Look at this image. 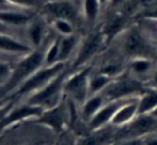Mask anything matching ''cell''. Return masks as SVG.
<instances>
[{
	"mask_svg": "<svg viewBox=\"0 0 157 145\" xmlns=\"http://www.w3.org/2000/svg\"><path fill=\"white\" fill-rule=\"evenodd\" d=\"M46 48L47 46L45 48H43V46L40 48H34L31 52L24 56L21 61L15 64V66H13L10 78L2 85L0 96H9L12 94L24 81H26L34 72L45 66Z\"/></svg>",
	"mask_w": 157,
	"mask_h": 145,
	"instance_id": "6da1fadb",
	"label": "cell"
},
{
	"mask_svg": "<svg viewBox=\"0 0 157 145\" xmlns=\"http://www.w3.org/2000/svg\"><path fill=\"white\" fill-rule=\"evenodd\" d=\"M75 104L65 97L57 106L45 109L42 115L34 120V123L48 127L56 133H62L75 120Z\"/></svg>",
	"mask_w": 157,
	"mask_h": 145,
	"instance_id": "7a4b0ae2",
	"label": "cell"
},
{
	"mask_svg": "<svg viewBox=\"0 0 157 145\" xmlns=\"http://www.w3.org/2000/svg\"><path fill=\"white\" fill-rule=\"evenodd\" d=\"M145 91L142 80L132 74H122L114 78L101 92L107 102L139 97Z\"/></svg>",
	"mask_w": 157,
	"mask_h": 145,
	"instance_id": "3957f363",
	"label": "cell"
},
{
	"mask_svg": "<svg viewBox=\"0 0 157 145\" xmlns=\"http://www.w3.org/2000/svg\"><path fill=\"white\" fill-rule=\"evenodd\" d=\"M66 69V62H58L54 65L49 66H43L36 72L30 76L26 81H24L12 94L9 95L11 98H19L24 96L32 95L33 93L41 90L45 87L47 83H49L54 78H56L58 75Z\"/></svg>",
	"mask_w": 157,
	"mask_h": 145,
	"instance_id": "277c9868",
	"label": "cell"
},
{
	"mask_svg": "<svg viewBox=\"0 0 157 145\" xmlns=\"http://www.w3.org/2000/svg\"><path fill=\"white\" fill-rule=\"evenodd\" d=\"M68 76L67 69L61 72L60 75L54 78L49 83L33 93L27 98L28 104L40 106L44 109H49L57 106L65 97L64 94V82Z\"/></svg>",
	"mask_w": 157,
	"mask_h": 145,
	"instance_id": "5b68a950",
	"label": "cell"
},
{
	"mask_svg": "<svg viewBox=\"0 0 157 145\" xmlns=\"http://www.w3.org/2000/svg\"><path fill=\"white\" fill-rule=\"evenodd\" d=\"M92 71L93 67L91 65H86L73 74H68L64 82V94L77 106H82L90 96L89 81Z\"/></svg>",
	"mask_w": 157,
	"mask_h": 145,
	"instance_id": "8992f818",
	"label": "cell"
},
{
	"mask_svg": "<svg viewBox=\"0 0 157 145\" xmlns=\"http://www.w3.org/2000/svg\"><path fill=\"white\" fill-rule=\"evenodd\" d=\"M157 130V118L152 114H138L129 124L118 128L114 140L147 138Z\"/></svg>",
	"mask_w": 157,
	"mask_h": 145,
	"instance_id": "52a82bcc",
	"label": "cell"
},
{
	"mask_svg": "<svg viewBox=\"0 0 157 145\" xmlns=\"http://www.w3.org/2000/svg\"><path fill=\"white\" fill-rule=\"evenodd\" d=\"M107 42V37L103 30H99L88 35L81 42L78 47L75 60L72 64L73 71H77L86 66L89 63V61H91L103 49Z\"/></svg>",
	"mask_w": 157,
	"mask_h": 145,
	"instance_id": "ba28073f",
	"label": "cell"
},
{
	"mask_svg": "<svg viewBox=\"0 0 157 145\" xmlns=\"http://www.w3.org/2000/svg\"><path fill=\"white\" fill-rule=\"evenodd\" d=\"M120 49L121 52L129 59L147 58L150 54L149 43L136 28H129L123 31L121 34Z\"/></svg>",
	"mask_w": 157,
	"mask_h": 145,
	"instance_id": "9c48e42d",
	"label": "cell"
},
{
	"mask_svg": "<svg viewBox=\"0 0 157 145\" xmlns=\"http://www.w3.org/2000/svg\"><path fill=\"white\" fill-rule=\"evenodd\" d=\"M44 110L45 109L42 107L30 105L28 102L11 108V110H9L6 115L3 116V118L0 121V133L3 132L6 129L12 127L13 125L19 124L23 121L29 120V118L36 120L42 115Z\"/></svg>",
	"mask_w": 157,
	"mask_h": 145,
	"instance_id": "30bf717a",
	"label": "cell"
},
{
	"mask_svg": "<svg viewBox=\"0 0 157 145\" xmlns=\"http://www.w3.org/2000/svg\"><path fill=\"white\" fill-rule=\"evenodd\" d=\"M130 99H132V98H129V99H118V100L107 102L101 109H99V111L95 114L93 117L86 124L87 125L88 131L98 130V129L104 128V127L110 125L111 120L113 118L114 114L118 112V110Z\"/></svg>",
	"mask_w": 157,
	"mask_h": 145,
	"instance_id": "8fae6325",
	"label": "cell"
},
{
	"mask_svg": "<svg viewBox=\"0 0 157 145\" xmlns=\"http://www.w3.org/2000/svg\"><path fill=\"white\" fill-rule=\"evenodd\" d=\"M42 10L47 16L55 19H66L73 21L76 19L78 11L71 0H48L42 4Z\"/></svg>",
	"mask_w": 157,
	"mask_h": 145,
	"instance_id": "7c38bea8",
	"label": "cell"
},
{
	"mask_svg": "<svg viewBox=\"0 0 157 145\" xmlns=\"http://www.w3.org/2000/svg\"><path fill=\"white\" fill-rule=\"evenodd\" d=\"M117 130L118 128L108 125L98 130L89 131L78 140L77 145H109L114 140Z\"/></svg>",
	"mask_w": 157,
	"mask_h": 145,
	"instance_id": "4fadbf2b",
	"label": "cell"
},
{
	"mask_svg": "<svg viewBox=\"0 0 157 145\" xmlns=\"http://www.w3.org/2000/svg\"><path fill=\"white\" fill-rule=\"evenodd\" d=\"M34 48L30 44L24 43L18 39H15L9 33H0V52L12 54L26 56Z\"/></svg>",
	"mask_w": 157,
	"mask_h": 145,
	"instance_id": "5bb4252c",
	"label": "cell"
},
{
	"mask_svg": "<svg viewBox=\"0 0 157 145\" xmlns=\"http://www.w3.org/2000/svg\"><path fill=\"white\" fill-rule=\"evenodd\" d=\"M138 98L139 97L132 98L123 105L114 114L110 125H112L116 128H121L129 124L138 115Z\"/></svg>",
	"mask_w": 157,
	"mask_h": 145,
	"instance_id": "9a60e30c",
	"label": "cell"
},
{
	"mask_svg": "<svg viewBox=\"0 0 157 145\" xmlns=\"http://www.w3.org/2000/svg\"><path fill=\"white\" fill-rule=\"evenodd\" d=\"M107 102L101 93L95 94L88 98L85 104L80 107V117L87 124L90 120L99 111V109Z\"/></svg>",
	"mask_w": 157,
	"mask_h": 145,
	"instance_id": "2e32d148",
	"label": "cell"
},
{
	"mask_svg": "<svg viewBox=\"0 0 157 145\" xmlns=\"http://www.w3.org/2000/svg\"><path fill=\"white\" fill-rule=\"evenodd\" d=\"M33 19V16L18 11L0 10V21L6 26H28Z\"/></svg>",
	"mask_w": 157,
	"mask_h": 145,
	"instance_id": "e0dca14e",
	"label": "cell"
},
{
	"mask_svg": "<svg viewBox=\"0 0 157 145\" xmlns=\"http://www.w3.org/2000/svg\"><path fill=\"white\" fill-rule=\"evenodd\" d=\"M27 35L30 45L33 48H40L43 46L45 37V23L42 19H32L28 25Z\"/></svg>",
	"mask_w": 157,
	"mask_h": 145,
	"instance_id": "ac0fdd59",
	"label": "cell"
},
{
	"mask_svg": "<svg viewBox=\"0 0 157 145\" xmlns=\"http://www.w3.org/2000/svg\"><path fill=\"white\" fill-rule=\"evenodd\" d=\"M157 108V89L145 90L138 98V114L151 113Z\"/></svg>",
	"mask_w": 157,
	"mask_h": 145,
	"instance_id": "d6986e66",
	"label": "cell"
},
{
	"mask_svg": "<svg viewBox=\"0 0 157 145\" xmlns=\"http://www.w3.org/2000/svg\"><path fill=\"white\" fill-rule=\"evenodd\" d=\"M127 67L129 74L139 79L143 76H147V74H152V72H153V63L149 58L130 59Z\"/></svg>",
	"mask_w": 157,
	"mask_h": 145,
	"instance_id": "ffe728a7",
	"label": "cell"
},
{
	"mask_svg": "<svg viewBox=\"0 0 157 145\" xmlns=\"http://www.w3.org/2000/svg\"><path fill=\"white\" fill-rule=\"evenodd\" d=\"M80 41L76 34L67 36H60V54H59V61L66 62L70 57L74 54V51L79 47Z\"/></svg>",
	"mask_w": 157,
	"mask_h": 145,
	"instance_id": "44dd1931",
	"label": "cell"
},
{
	"mask_svg": "<svg viewBox=\"0 0 157 145\" xmlns=\"http://www.w3.org/2000/svg\"><path fill=\"white\" fill-rule=\"evenodd\" d=\"M113 80V78L109 76H106L101 72H96V74H92L90 77L89 81V95H95V94H99L109 85V83ZM89 96V97H90Z\"/></svg>",
	"mask_w": 157,
	"mask_h": 145,
	"instance_id": "7402d4cb",
	"label": "cell"
},
{
	"mask_svg": "<svg viewBox=\"0 0 157 145\" xmlns=\"http://www.w3.org/2000/svg\"><path fill=\"white\" fill-rule=\"evenodd\" d=\"M101 2L99 0H83L82 10L85 18L89 23L96 21L99 14V9H101Z\"/></svg>",
	"mask_w": 157,
	"mask_h": 145,
	"instance_id": "603a6c76",
	"label": "cell"
},
{
	"mask_svg": "<svg viewBox=\"0 0 157 145\" xmlns=\"http://www.w3.org/2000/svg\"><path fill=\"white\" fill-rule=\"evenodd\" d=\"M59 54H60V37H57L47 45L45 52V66H49L60 62Z\"/></svg>",
	"mask_w": 157,
	"mask_h": 145,
	"instance_id": "cb8c5ba5",
	"label": "cell"
},
{
	"mask_svg": "<svg viewBox=\"0 0 157 145\" xmlns=\"http://www.w3.org/2000/svg\"><path fill=\"white\" fill-rule=\"evenodd\" d=\"M52 26H54L55 30L59 34H61V36L72 35V34L75 33L72 21L66 20V19H55Z\"/></svg>",
	"mask_w": 157,
	"mask_h": 145,
	"instance_id": "d4e9b609",
	"label": "cell"
},
{
	"mask_svg": "<svg viewBox=\"0 0 157 145\" xmlns=\"http://www.w3.org/2000/svg\"><path fill=\"white\" fill-rule=\"evenodd\" d=\"M12 71H13V66L10 63L4 62V61H0V83H2V85L10 78Z\"/></svg>",
	"mask_w": 157,
	"mask_h": 145,
	"instance_id": "484cf974",
	"label": "cell"
},
{
	"mask_svg": "<svg viewBox=\"0 0 157 145\" xmlns=\"http://www.w3.org/2000/svg\"><path fill=\"white\" fill-rule=\"evenodd\" d=\"M8 3L14 4V6H21V8L31 9L41 6V0H6Z\"/></svg>",
	"mask_w": 157,
	"mask_h": 145,
	"instance_id": "4316f807",
	"label": "cell"
},
{
	"mask_svg": "<svg viewBox=\"0 0 157 145\" xmlns=\"http://www.w3.org/2000/svg\"><path fill=\"white\" fill-rule=\"evenodd\" d=\"M144 140H145V138L113 140L109 145H144Z\"/></svg>",
	"mask_w": 157,
	"mask_h": 145,
	"instance_id": "83f0119b",
	"label": "cell"
},
{
	"mask_svg": "<svg viewBox=\"0 0 157 145\" xmlns=\"http://www.w3.org/2000/svg\"><path fill=\"white\" fill-rule=\"evenodd\" d=\"M150 84H151V87L157 89V67L152 72L151 77H150Z\"/></svg>",
	"mask_w": 157,
	"mask_h": 145,
	"instance_id": "f1b7e54d",
	"label": "cell"
},
{
	"mask_svg": "<svg viewBox=\"0 0 157 145\" xmlns=\"http://www.w3.org/2000/svg\"><path fill=\"white\" fill-rule=\"evenodd\" d=\"M144 145H157V137H147L144 140Z\"/></svg>",
	"mask_w": 157,
	"mask_h": 145,
	"instance_id": "f546056e",
	"label": "cell"
},
{
	"mask_svg": "<svg viewBox=\"0 0 157 145\" xmlns=\"http://www.w3.org/2000/svg\"><path fill=\"white\" fill-rule=\"evenodd\" d=\"M9 31H10V27L0 21V33H8Z\"/></svg>",
	"mask_w": 157,
	"mask_h": 145,
	"instance_id": "4dcf8cb0",
	"label": "cell"
},
{
	"mask_svg": "<svg viewBox=\"0 0 157 145\" xmlns=\"http://www.w3.org/2000/svg\"><path fill=\"white\" fill-rule=\"evenodd\" d=\"M124 1H126V0H110V4L112 6H118L120 4H122Z\"/></svg>",
	"mask_w": 157,
	"mask_h": 145,
	"instance_id": "1f68e13d",
	"label": "cell"
},
{
	"mask_svg": "<svg viewBox=\"0 0 157 145\" xmlns=\"http://www.w3.org/2000/svg\"><path fill=\"white\" fill-rule=\"evenodd\" d=\"M99 2H101V6H104L105 4H107L108 2H110V0H99Z\"/></svg>",
	"mask_w": 157,
	"mask_h": 145,
	"instance_id": "d6a6232c",
	"label": "cell"
},
{
	"mask_svg": "<svg viewBox=\"0 0 157 145\" xmlns=\"http://www.w3.org/2000/svg\"><path fill=\"white\" fill-rule=\"evenodd\" d=\"M150 114H152V115H153L154 117H156V118H157V108H155V109H154L153 111H152V112H151V113H150Z\"/></svg>",
	"mask_w": 157,
	"mask_h": 145,
	"instance_id": "836d02e7",
	"label": "cell"
},
{
	"mask_svg": "<svg viewBox=\"0 0 157 145\" xmlns=\"http://www.w3.org/2000/svg\"><path fill=\"white\" fill-rule=\"evenodd\" d=\"M6 4H8L6 0H0V6H6Z\"/></svg>",
	"mask_w": 157,
	"mask_h": 145,
	"instance_id": "e575fe53",
	"label": "cell"
},
{
	"mask_svg": "<svg viewBox=\"0 0 157 145\" xmlns=\"http://www.w3.org/2000/svg\"><path fill=\"white\" fill-rule=\"evenodd\" d=\"M55 145H67V144H66L65 141H59L58 143H56Z\"/></svg>",
	"mask_w": 157,
	"mask_h": 145,
	"instance_id": "d590c367",
	"label": "cell"
},
{
	"mask_svg": "<svg viewBox=\"0 0 157 145\" xmlns=\"http://www.w3.org/2000/svg\"><path fill=\"white\" fill-rule=\"evenodd\" d=\"M0 97H1V96H0Z\"/></svg>",
	"mask_w": 157,
	"mask_h": 145,
	"instance_id": "8d00e7d4",
	"label": "cell"
}]
</instances>
